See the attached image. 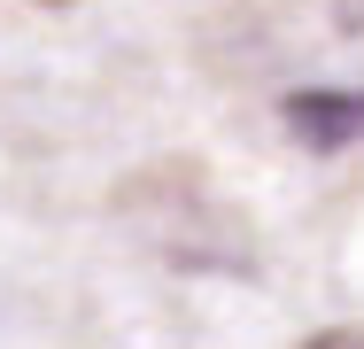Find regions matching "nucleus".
Here are the masks:
<instances>
[{
	"label": "nucleus",
	"mask_w": 364,
	"mask_h": 349,
	"mask_svg": "<svg viewBox=\"0 0 364 349\" xmlns=\"http://www.w3.org/2000/svg\"><path fill=\"white\" fill-rule=\"evenodd\" d=\"M287 125L310 140V147H349V140H364V93H333V85L294 93V101H287Z\"/></svg>",
	"instance_id": "obj_1"
},
{
	"label": "nucleus",
	"mask_w": 364,
	"mask_h": 349,
	"mask_svg": "<svg viewBox=\"0 0 364 349\" xmlns=\"http://www.w3.org/2000/svg\"><path fill=\"white\" fill-rule=\"evenodd\" d=\"M310 349H364V326H326Z\"/></svg>",
	"instance_id": "obj_2"
}]
</instances>
